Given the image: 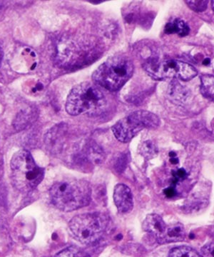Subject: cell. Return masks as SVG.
<instances>
[{
	"label": "cell",
	"mask_w": 214,
	"mask_h": 257,
	"mask_svg": "<svg viewBox=\"0 0 214 257\" xmlns=\"http://www.w3.org/2000/svg\"><path fill=\"white\" fill-rule=\"evenodd\" d=\"M107 102L104 92L95 83L84 82L71 90L66 101V111L72 116L87 114L90 116L102 114Z\"/></svg>",
	"instance_id": "6da1fadb"
},
{
	"label": "cell",
	"mask_w": 214,
	"mask_h": 257,
	"mask_svg": "<svg viewBox=\"0 0 214 257\" xmlns=\"http://www.w3.org/2000/svg\"><path fill=\"white\" fill-rule=\"evenodd\" d=\"M141 152L143 156L148 160L154 158L158 154V148L154 143L151 141H146L143 143L141 148Z\"/></svg>",
	"instance_id": "e0dca14e"
},
{
	"label": "cell",
	"mask_w": 214,
	"mask_h": 257,
	"mask_svg": "<svg viewBox=\"0 0 214 257\" xmlns=\"http://www.w3.org/2000/svg\"><path fill=\"white\" fill-rule=\"evenodd\" d=\"M201 85L200 92L204 97L213 99V76L210 74H204L201 76Z\"/></svg>",
	"instance_id": "4fadbf2b"
},
{
	"label": "cell",
	"mask_w": 214,
	"mask_h": 257,
	"mask_svg": "<svg viewBox=\"0 0 214 257\" xmlns=\"http://www.w3.org/2000/svg\"><path fill=\"white\" fill-rule=\"evenodd\" d=\"M176 190L173 187H168V188L165 189L164 194L166 197L171 198L176 195Z\"/></svg>",
	"instance_id": "44dd1931"
},
{
	"label": "cell",
	"mask_w": 214,
	"mask_h": 257,
	"mask_svg": "<svg viewBox=\"0 0 214 257\" xmlns=\"http://www.w3.org/2000/svg\"><path fill=\"white\" fill-rule=\"evenodd\" d=\"M190 29L188 25L181 19H176L171 23L166 24L165 26V33L171 35L176 33L180 37H185L189 33Z\"/></svg>",
	"instance_id": "7c38bea8"
},
{
	"label": "cell",
	"mask_w": 214,
	"mask_h": 257,
	"mask_svg": "<svg viewBox=\"0 0 214 257\" xmlns=\"http://www.w3.org/2000/svg\"><path fill=\"white\" fill-rule=\"evenodd\" d=\"M168 95L171 100L176 103H183L188 99V90L179 82L173 81L168 88Z\"/></svg>",
	"instance_id": "8fae6325"
},
{
	"label": "cell",
	"mask_w": 214,
	"mask_h": 257,
	"mask_svg": "<svg viewBox=\"0 0 214 257\" xmlns=\"http://www.w3.org/2000/svg\"><path fill=\"white\" fill-rule=\"evenodd\" d=\"M171 163L173 164V165H176V164L178 163V159L175 158V157H173V158L171 159Z\"/></svg>",
	"instance_id": "cb8c5ba5"
},
{
	"label": "cell",
	"mask_w": 214,
	"mask_h": 257,
	"mask_svg": "<svg viewBox=\"0 0 214 257\" xmlns=\"http://www.w3.org/2000/svg\"><path fill=\"white\" fill-rule=\"evenodd\" d=\"M128 162H129V160H128L127 155H124H124L119 157L117 162H116L115 165H114L115 166V169L117 171V172H119V173L123 172V171L125 170Z\"/></svg>",
	"instance_id": "d6986e66"
},
{
	"label": "cell",
	"mask_w": 214,
	"mask_h": 257,
	"mask_svg": "<svg viewBox=\"0 0 214 257\" xmlns=\"http://www.w3.org/2000/svg\"><path fill=\"white\" fill-rule=\"evenodd\" d=\"M52 204L63 211L77 210L89 205L92 189L88 182L80 179H67L57 182L50 190Z\"/></svg>",
	"instance_id": "7a4b0ae2"
},
{
	"label": "cell",
	"mask_w": 214,
	"mask_h": 257,
	"mask_svg": "<svg viewBox=\"0 0 214 257\" xmlns=\"http://www.w3.org/2000/svg\"><path fill=\"white\" fill-rule=\"evenodd\" d=\"M33 113L30 111H23L18 115L14 122L15 128L18 131L26 128L31 121Z\"/></svg>",
	"instance_id": "9a60e30c"
},
{
	"label": "cell",
	"mask_w": 214,
	"mask_h": 257,
	"mask_svg": "<svg viewBox=\"0 0 214 257\" xmlns=\"http://www.w3.org/2000/svg\"><path fill=\"white\" fill-rule=\"evenodd\" d=\"M160 119L149 111H134L118 121L112 126V132L117 140L123 143H129L144 128H157Z\"/></svg>",
	"instance_id": "8992f818"
},
{
	"label": "cell",
	"mask_w": 214,
	"mask_h": 257,
	"mask_svg": "<svg viewBox=\"0 0 214 257\" xmlns=\"http://www.w3.org/2000/svg\"><path fill=\"white\" fill-rule=\"evenodd\" d=\"M114 200L119 212H129L134 207L132 193L125 184H119L114 187Z\"/></svg>",
	"instance_id": "ba28073f"
},
{
	"label": "cell",
	"mask_w": 214,
	"mask_h": 257,
	"mask_svg": "<svg viewBox=\"0 0 214 257\" xmlns=\"http://www.w3.org/2000/svg\"><path fill=\"white\" fill-rule=\"evenodd\" d=\"M107 225V217L103 214L87 213L72 218L69 227L77 241L84 244H89L102 237Z\"/></svg>",
	"instance_id": "5b68a950"
},
{
	"label": "cell",
	"mask_w": 214,
	"mask_h": 257,
	"mask_svg": "<svg viewBox=\"0 0 214 257\" xmlns=\"http://www.w3.org/2000/svg\"><path fill=\"white\" fill-rule=\"evenodd\" d=\"M3 57H4V52H3L2 47H0V65H1L2 61L3 60Z\"/></svg>",
	"instance_id": "7402d4cb"
},
{
	"label": "cell",
	"mask_w": 214,
	"mask_h": 257,
	"mask_svg": "<svg viewBox=\"0 0 214 257\" xmlns=\"http://www.w3.org/2000/svg\"><path fill=\"white\" fill-rule=\"evenodd\" d=\"M134 64L125 55L110 57L96 69L92 75L94 83L110 92L119 90L132 76Z\"/></svg>",
	"instance_id": "3957f363"
},
{
	"label": "cell",
	"mask_w": 214,
	"mask_h": 257,
	"mask_svg": "<svg viewBox=\"0 0 214 257\" xmlns=\"http://www.w3.org/2000/svg\"><path fill=\"white\" fill-rule=\"evenodd\" d=\"M170 257H203L195 250L189 246H182L172 248L170 251Z\"/></svg>",
	"instance_id": "5bb4252c"
},
{
	"label": "cell",
	"mask_w": 214,
	"mask_h": 257,
	"mask_svg": "<svg viewBox=\"0 0 214 257\" xmlns=\"http://www.w3.org/2000/svg\"><path fill=\"white\" fill-rule=\"evenodd\" d=\"M170 157H171V158H173V157H176V154L173 152H171V153H170Z\"/></svg>",
	"instance_id": "d4e9b609"
},
{
	"label": "cell",
	"mask_w": 214,
	"mask_h": 257,
	"mask_svg": "<svg viewBox=\"0 0 214 257\" xmlns=\"http://www.w3.org/2000/svg\"><path fill=\"white\" fill-rule=\"evenodd\" d=\"M55 257H91L83 250L75 246L66 248L55 255Z\"/></svg>",
	"instance_id": "2e32d148"
},
{
	"label": "cell",
	"mask_w": 214,
	"mask_h": 257,
	"mask_svg": "<svg viewBox=\"0 0 214 257\" xmlns=\"http://www.w3.org/2000/svg\"><path fill=\"white\" fill-rule=\"evenodd\" d=\"M11 179L15 188L22 192H30L43 180L45 172L34 160L28 150H20L10 162Z\"/></svg>",
	"instance_id": "277c9868"
},
{
	"label": "cell",
	"mask_w": 214,
	"mask_h": 257,
	"mask_svg": "<svg viewBox=\"0 0 214 257\" xmlns=\"http://www.w3.org/2000/svg\"><path fill=\"white\" fill-rule=\"evenodd\" d=\"M173 177L176 179V180H180V179H183L185 178V177L187 176V173L186 170L184 169L181 168L179 169L175 172L173 174Z\"/></svg>",
	"instance_id": "ffe728a7"
},
{
	"label": "cell",
	"mask_w": 214,
	"mask_h": 257,
	"mask_svg": "<svg viewBox=\"0 0 214 257\" xmlns=\"http://www.w3.org/2000/svg\"><path fill=\"white\" fill-rule=\"evenodd\" d=\"M144 67L156 79L176 78L189 81L198 74L196 69L191 64L178 60H167L160 63L153 60L145 64Z\"/></svg>",
	"instance_id": "52a82bcc"
},
{
	"label": "cell",
	"mask_w": 214,
	"mask_h": 257,
	"mask_svg": "<svg viewBox=\"0 0 214 257\" xmlns=\"http://www.w3.org/2000/svg\"><path fill=\"white\" fill-rule=\"evenodd\" d=\"M208 1L205 0H194V1H186V3L192 10L195 13H202L207 9Z\"/></svg>",
	"instance_id": "ac0fdd59"
},
{
	"label": "cell",
	"mask_w": 214,
	"mask_h": 257,
	"mask_svg": "<svg viewBox=\"0 0 214 257\" xmlns=\"http://www.w3.org/2000/svg\"><path fill=\"white\" fill-rule=\"evenodd\" d=\"M186 236L184 227L181 223H176L166 227V232L158 243H168L183 241Z\"/></svg>",
	"instance_id": "30bf717a"
},
{
	"label": "cell",
	"mask_w": 214,
	"mask_h": 257,
	"mask_svg": "<svg viewBox=\"0 0 214 257\" xmlns=\"http://www.w3.org/2000/svg\"><path fill=\"white\" fill-rule=\"evenodd\" d=\"M210 59L206 58L204 61L203 62V65H208V64H210Z\"/></svg>",
	"instance_id": "603a6c76"
},
{
	"label": "cell",
	"mask_w": 214,
	"mask_h": 257,
	"mask_svg": "<svg viewBox=\"0 0 214 257\" xmlns=\"http://www.w3.org/2000/svg\"><path fill=\"white\" fill-rule=\"evenodd\" d=\"M166 227L167 226L161 216L156 214H149L143 221V229L149 234L154 235L158 241L163 237Z\"/></svg>",
	"instance_id": "9c48e42d"
}]
</instances>
